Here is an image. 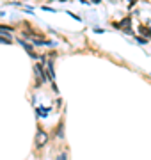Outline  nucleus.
Masks as SVG:
<instances>
[{
	"instance_id": "1",
	"label": "nucleus",
	"mask_w": 151,
	"mask_h": 160,
	"mask_svg": "<svg viewBox=\"0 0 151 160\" xmlns=\"http://www.w3.org/2000/svg\"><path fill=\"white\" fill-rule=\"evenodd\" d=\"M36 141H37V146H41V144H45V142H46V133L39 130V132H37V139H36Z\"/></svg>"
},
{
	"instance_id": "2",
	"label": "nucleus",
	"mask_w": 151,
	"mask_h": 160,
	"mask_svg": "<svg viewBox=\"0 0 151 160\" xmlns=\"http://www.w3.org/2000/svg\"><path fill=\"white\" fill-rule=\"evenodd\" d=\"M36 70H37V73L41 75V82H45V80H46V77H45V71H43V68H41V64H37V66H36Z\"/></svg>"
},
{
	"instance_id": "3",
	"label": "nucleus",
	"mask_w": 151,
	"mask_h": 160,
	"mask_svg": "<svg viewBox=\"0 0 151 160\" xmlns=\"http://www.w3.org/2000/svg\"><path fill=\"white\" fill-rule=\"evenodd\" d=\"M46 68H48V77H50V80H55V75H53V68H52V62H48V64H46Z\"/></svg>"
},
{
	"instance_id": "4",
	"label": "nucleus",
	"mask_w": 151,
	"mask_h": 160,
	"mask_svg": "<svg viewBox=\"0 0 151 160\" xmlns=\"http://www.w3.org/2000/svg\"><path fill=\"white\" fill-rule=\"evenodd\" d=\"M57 135H59V137H62V135H64V125H62V123L59 125V132H57Z\"/></svg>"
},
{
	"instance_id": "5",
	"label": "nucleus",
	"mask_w": 151,
	"mask_h": 160,
	"mask_svg": "<svg viewBox=\"0 0 151 160\" xmlns=\"http://www.w3.org/2000/svg\"><path fill=\"white\" fill-rule=\"evenodd\" d=\"M0 43H6V44H9V43H11V39H7V37H2V36H0Z\"/></svg>"
},
{
	"instance_id": "6",
	"label": "nucleus",
	"mask_w": 151,
	"mask_h": 160,
	"mask_svg": "<svg viewBox=\"0 0 151 160\" xmlns=\"http://www.w3.org/2000/svg\"><path fill=\"white\" fill-rule=\"evenodd\" d=\"M66 158H68V156H66V153H60V155L57 156V160H66Z\"/></svg>"
}]
</instances>
